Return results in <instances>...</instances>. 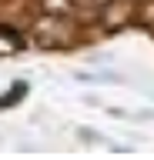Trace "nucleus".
Listing matches in <instances>:
<instances>
[{"mask_svg": "<svg viewBox=\"0 0 154 160\" xmlns=\"http://www.w3.org/2000/svg\"><path fill=\"white\" fill-rule=\"evenodd\" d=\"M124 17H127V3H117V0H111V3H107V23H121Z\"/></svg>", "mask_w": 154, "mask_h": 160, "instance_id": "obj_1", "label": "nucleus"}, {"mask_svg": "<svg viewBox=\"0 0 154 160\" xmlns=\"http://www.w3.org/2000/svg\"><path fill=\"white\" fill-rule=\"evenodd\" d=\"M71 3H74V0H44V7L54 10V13H67V10H71Z\"/></svg>", "mask_w": 154, "mask_h": 160, "instance_id": "obj_2", "label": "nucleus"}, {"mask_svg": "<svg viewBox=\"0 0 154 160\" xmlns=\"http://www.w3.org/2000/svg\"><path fill=\"white\" fill-rule=\"evenodd\" d=\"M141 17L147 20V23H151V20H154V0H151V3H147V7H144V13H141Z\"/></svg>", "mask_w": 154, "mask_h": 160, "instance_id": "obj_3", "label": "nucleus"}, {"mask_svg": "<svg viewBox=\"0 0 154 160\" xmlns=\"http://www.w3.org/2000/svg\"><path fill=\"white\" fill-rule=\"evenodd\" d=\"M91 3H97V7H107V3H111V0H91Z\"/></svg>", "mask_w": 154, "mask_h": 160, "instance_id": "obj_4", "label": "nucleus"}, {"mask_svg": "<svg viewBox=\"0 0 154 160\" xmlns=\"http://www.w3.org/2000/svg\"><path fill=\"white\" fill-rule=\"evenodd\" d=\"M74 3H91V0H74Z\"/></svg>", "mask_w": 154, "mask_h": 160, "instance_id": "obj_5", "label": "nucleus"}]
</instances>
